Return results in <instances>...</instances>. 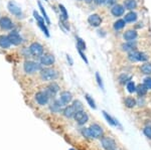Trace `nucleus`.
<instances>
[{
  "label": "nucleus",
  "instance_id": "nucleus-35",
  "mask_svg": "<svg viewBox=\"0 0 151 150\" xmlns=\"http://www.w3.org/2000/svg\"><path fill=\"white\" fill-rule=\"evenodd\" d=\"M119 81H120L121 84H125V83H127L128 81H130V77L127 76V75H122V76L119 78Z\"/></svg>",
  "mask_w": 151,
  "mask_h": 150
},
{
  "label": "nucleus",
  "instance_id": "nucleus-42",
  "mask_svg": "<svg viewBox=\"0 0 151 150\" xmlns=\"http://www.w3.org/2000/svg\"><path fill=\"white\" fill-rule=\"evenodd\" d=\"M67 60H68V62H70V66H73V64H74V62H73L72 57H70L69 55H67Z\"/></svg>",
  "mask_w": 151,
  "mask_h": 150
},
{
  "label": "nucleus",
  "instance_id": "nucleus-14",
  "mask_svg": "<svg viewBox=\"0 0 151 150\" xmlns=\"http://www.w3.org/2000/svg\"><path fill=\"white\" fill-rule=\"evenodd\" d=\"M8 38H9V40H10V42L12 43V44H14V45H18V44H20V43L22 42V37H21V36L19 35L17 32L9 33Z\"/></svg>",
  "mask_w": 151,
  "mask_h": 150
},
{
  "label": "nucleus",
  "instance_id": "nucleus-29",
  "mask_svg": "<svg viewBox=\"0 0 151 150\" xmlns=\"http://www.w3.org/2000/svg\"><path fill=\"white\" fill-rule=\"evenodd\" d=\"M125 23H126V21L124 20V19H119V20H117L116 22L114 23V28H115V30L122 29L124 26H125Z\"/></svg>",
  "mask_w": 151,
  "mask_h": 150
},
{
  "label": "nucleus",
  "instance_id": "nucleus-38",
  "mask_svg": "<svg viewBox=\"0 0 151 150\" xmlns=\"http://www.w3.org/2000/svg\"><path fill=\"white\" fill-rule=\"evenodd\" d=\"M144 85H145V87L148 89V90H151V78H146L144 80Z\"/></svg>",
  "mask_w": 151,
  "mask_h": 150
},
{
  "label": "nucleus",
  "instance_id": "nucleus-37",
  "mask_svg": "<svg viewBox=\"0 0 151 150\" xmlns=\"http://www.w3.org/2000/svg\"><path fill=\"white\" fill-rule=\"evenodd\" d=\"M73 106L75 107V109L77 111H81L83 110V105H82V103L80 102V101H75L74 103H73Z\"/></svg>",
  "mask_w": 151,
  "mask_h": 150
},
{
  "label": "nucleus",
  "instance_id": "nucleus-41",
  "mask_svg": "<svg viewBox=\"0 0 151 150\" xmlns=\"http://www.w3.org/2000/svg\"><path fill=\"white\" fill-rule=\"evenodd\" d=\"M108 1V0H95V2H96L97 4H104V3H106V2Z\"/></svg>",
  "mask_w": 151,
  "mask_h": 150
},
{
  "label": "nucleus",
  "instance_id": "nucleus-18",
  "mask_svg": "<svg viewBox=\"0 0 151 150\" xmlns=\"http://www.w3.org/2000/svg\"><path fill=\"white\" fill-rule=\"evenodd\" d=\"M76 112H77V110L75 109L74 106H69V107H65L64 109V115H65V117H67V118H72V117H74L75 114H76Z\"/></svg>",
  "mask_w": 151,
  "mask_h": 150
},
{
  "label": "nucleus",
  "instance_id": "nucleus-36",
  "mask_svg": "<svg viewBox=\"0 0 151 150\" xmlns=\"http://www.w3.org/2000/svg\"><path fill=\"white\" fill-rule=\"evenodd\" d=\"M143 132H144V135L146 137H147L148 139L151 140V127L147 126L144 128V130H143Z\"/></svg>",
  "mask_w": 151,
  "mask_h": 150
},
{
  "label": "nucleus",
  "instance_id": "nucleus-6",
  "mask_svg": "<svg viewBox=\"0 0 151 150\" xmlns=\"http://www.w3.org/2000/svg\"><path fill=\"white\" fill-rule=\"evenodd\" d=\"M101 143L104 149L106 150H116V143L110 137H102Z\"/></svg>",
  "mask_w": 151,
  "mask_h": 150
},
{
  "label": "nucleus",
  "instance_id": "nucleus-19",
  "mask_svg": "<svg viewBox=\"0 0 151 150\" xmlns=\"http://www.w3.org/2000/svg\"><path fill=\"white\" fill-rule=\"evenodd\" d=\"M136 37H137V32L135 30H127L124 33V39L127 42H132Z\"/></svg>",
  "mask_w": 151,
  "mask_h": 150
},
{
  "label": "nucleus",
  "instance_id": "nucleus-8",
  "mask_svg": "<svg viewBox=\"0 0 151 150\" xmlns=\"http://www.w3.org/2000/svg\"><path fill=\"white\" fill-rule=\"evenodd\" d=\"M74 117H75V120L77 121V123L80 125H84L85 123H87L88 120H89V116H88L87 113L83 110L77 111Z\"/></svg>",
  "mask_w": 151,
  "mask_h": 150
},
{
  "label": "nucleus",
  "instance_id": "nucleus-24",
  "mask_svg": "<svg viewBox=\"0 0 151 150\" xmlns=\"http://www.w3.org/2000/svg\"><path fill=\"white\" fill-rule=\"evenodd\" d=\"M136 19H137V14L132 11V12H129V13L126 14L124 20H125L126 22H134V21H136Z\"/></svg>",
  "mask_w": 151,
  "mask_h": 150
},
{
  "label": "nucleus",
  "instance_id": "nucleus-4",
  "mask_svg": "<svg viewBox=\"0 0 151 150\" xmlns=\"http://www.w3.org/2000/svg\"><path fill=\"white\" fill-rule=\"evenodd\" d=\"M48 100H50V96L47 95V93L45 91L37 92V93L35 94V101L38 105H40V106L47 105L48 103Z\"/></svg>",
  "mask_w": 151,
  "mask_h": 150
},
{
  "label": "nucleus",
  "instance_id": "nucleus-32",
  "mask_svg": "<svg viewBox=\"0 0 151 150\" xmlns=\"http://www.w3.org/2000/svg\"><path fill=\"white\" fill-rule=\"evenodd\" d=\"M58 8H60V12H62V14H60V16H62V19H63V20H67L68 16H69V15H68V12H67V10H65V6L62 5V4H60V5H58Z\"/></svg>",
  "mask_w": 151,
  "mask_h": 150
},
{
  "label": "nucleus",
  "instance_id": "nucleus-26",
  "mask_svg": "<svg viewBox=\"0 0 151 150\" xmlns=\"http://www.w3.org/2000/svg\"><path fill=\"white\" fill-rule=\"evenodd\" d=\"M147 91H148V89L145 87V85L144 84H142V85H139V86H137L136 87V92L138 93V95L139 96H144L146 95V93H147Z\"/></svg>",
  "mask_w": 151,
  "mask_h": 150
},
{
  "label": "nucleus",
  "instance_id": "nucleus-7",
  "mask_svg": "<svg viewBox=\"0 0 151 150\" xmlns=\"http://www.w3.org/2000/svg\"><path fill=\"white\" fill-rule=\"evenodd\" d=\"M29 50H30L31 55L35 57H41L43 54V47L38 42H33L29 47Z\"/></svg>",
  "mask_w": 151,
  "mask_h": 150
},
{
  "label": "nucleus",
  "instance_id": "nucleus-12",
  "mask_svg": "<svg viewBox=\"0 0 151 150\" xmlns=\"http://www.w3.org/2000/svg\"><path fill=\"white\" fill-rule=\"evenodd\" d=\"M88 22L91 24L94 27H98L100 26V24L102 23V18L100 17L98 14H92L88 17Z\"/></svg>",
  "mask_w": 151,
  "mask_h": 150
},
{
  "label": "nucleus",
  "instance_id": "nucleus-43",
  "mask_svg": "<svg viewBox=\"0 0 151 150\" xmlns=\"http://www.w3.org/2000/svg\"><path fill=\"white\" fill-rule=\"evenodd\" d=\"M107 2H108V4H110V5H111V4L115 3V0H108Z\"/></svg>",
  "mask_w": 151,
  "mask_h": 150
},
{
  "label": "nucleus",
  "instance_id": "nucleus-15",
  "mask_svg": "<svg viewBox=\"0 0 151 150\" xmlns=\"http://www.w3.org/2000/svg\"><path fill=\"white\" fill-rule=\"evenodd\" d=\"M124 11H125V7L123 5H121V4H115L113 7H112L111 9V12L112 14H113L114 16H121L124 14Z\"/></svg>",
  "mask_w": 151,
  "mask_h": 150
},
{
  "label": "nucleus",
  "instance_id": "nucleus-16",
  "mask_svg": "<svg viewBox=\"0 0 151 150\" xmlns=\"http://www.w3.org/2000/svg\"><path fill=\"white\" fill-rule=\"evenodd\" d=\"M65 104L63 103V101L60 100H55V101H53V102L50 104V110L52 111V112H60V110H62L63 108L65 107Z\"/></svg>",
  "mask_w": 151,
  "mask_h": 150
},
{
  "label": "nucleus",
  "instance_id": "nucleus-45",
  "mask_svg": "<svg viewBox=\"0 0 151 150\" xmlns=\"http://www.w3.org/2000/svg\"><path fill=\"white\" fill-rule=\"evenodd\" d=\"M70 150H74V149H70Z\"/></svg>",
  "mask_w": 151,
  "mask_h": 150
},
{
  "label": "nucleus",
  "instance_id": "nucleus-21",
  "mask_svg": "<svg viewBox=\"0 0 151 150\" xmlns=\"http://www.w3.org/2000/svg\"><path fill=\"white\" fill-rule=\"evenodd\" d=\"M136 48V42L132 40V42H127L126 43L122 44V50H125V52H131V50H134Z\"/></svg>",
  "mask_w": 151,
  "mask_h": 150
},
{
  "label": "nucleus",
  "instance_id": "nucleus-20",
  "mask_svg": "<svg viewBox=\"0 0 151 150\" xmlns=\"http://www.w3.org/2000/svg\"><path fill=\"white\" fill-rule=\"evenodd\" d=\"M11 42L9 40L8 36L6 35H0V47L2 48H8L10 47Z\"/></svg>",
  "mask_w": 151,
  "mask_h": 150
},
{
  "label": "nucleus",
  "instance_id": "nucleus-44",
  "mask_svg": "<svg viewBox=\"0 0 151 150\" xmlns=\"http://www.w3.org/2000/svg\"><path fill=\"white\" fill-rule=\"evenodd\" d=\"M85 1H86L87 3H91V2L93 1V0H85Z\"/></svg>",
  "mask_w": 151,
  "mask_h": 150
},
{
  "label": "nucleus",
  "instance_id": "nucleus-30",
  "mask_svg": "<svg viewBox=\"0 0 151 150\" xmlns=\"http://www.w3.org/2000/svg\"><path fill=\"white\" fill-rule=\"evenodd\" d=\"M77 47H78V50H86V43H85V42L82 38L77 37Z\"/></svg>",
  "mask_w": 151,
  "mask_h": 150
},
{
  "label": "nucleus",
  "instance_id": "nucleus-17",
  "mask_svg": "<svg viewBox=\"0 0 151 150\" xmlns=\"http://www.w3.org/2000/svg\"><path fill=\"white\" fill-rule=\"evenodd\" d=\"M60 100L63 101V103H64L65 105H67V104H69L70 101L73 100V95L70 93V92L65 91L60 94Z\"/></svg>",
  "mask_w": 151,
  "mask_h": 150
},
{
  "label": "nucleus",
  "instance_id": "nucleus-28",
  "mask_svg": "<svg viewBox=\"0 0 151 150\" xmlns=\"http://www.w3.org/2000/svg\"><path fill=\"white\" fill-rule=\"evenodd\" d=\"M81 133H82L83 136L86 137L87 139L94 138L93 135H92V133H91V130H90V128H82V129H81Z\"/></svg>",
  "mask_w": 151,
  "mask_h": 150
},
{
  "label": "nucleus",
  "instance_id": "nucleus-2",
  "mask_svg": "<svg viewBox=\"0 0 151 150\" xmlns=\"http://www.w3.org/2000/svg\"><path fill=\"white\" fill-rule=\"evenodd\" d=\"M23 70L26 74H35L36 72L41 71V66L40 64L35 62H31V60H27V62H24L23 65Z\"/></svg>",
  "mask_w": 151,
  "mask_h": 150
},
{
  "label": "nucleus",
  "instance_id": "nucleus-27",
  "mask_svg": "<svg viewBox=\"0 0 151 150\" xmlns=\"http://www.w3.org/2000/svg\"><path fill=\"white\" fill-rule=\"evenodd\" d=\"M141 72L145 75H151V64L150 62H146V64L142 65V67H141Z\"/></svg>",
  "mask_w": 151,
  "mask_h": 150
},
{
  "label": "nucleus",
  "instance_id": "nucleus-46",
  "mask_svg": "<svg viewBox=\"0 0 151 150\" xmlns=\"http://www.w3.org/2000/svg\"><path fill=\"white\" fill-rule=\"evenodd\" d=\"M45 1H47V0H45Z\"/></svg>",
  "mask_w": 151,
  "mask_h": 150
},
{
  "label": "nucleus",
  "instance_id": "nucleus-1",
  "mask_svg": "<svg viewBox=\"0 0 151 150\" xmlns=\"http://www.w3.org/2000/svg\"><path fill=\"white\" fill-rule=\"evenodd\" d=\"M58 72L53 69H43L40 71V78L45 82L55 81V79H58Z\"/></svg>",
  "mask_w": 151,
  "mask_h": 150
},
{
  "label": "nucleus",
  "instance_id": "nucleus-13",
  "mask_svg": "<svg viewBox=\"0 0 151 150\" xmlns=\"http://www.w3.org/2000/svg\"><path fill=\"white\" fill-rule=\"evenodd\" d=\"M58 91H60V86H58L57 83H55V82H52V84L48 85L47 90H45V92H47V95L50 97L55 96V94H57Z\"/></svg>",
  "mask_w": 151,
  "mask_h": 150
},
{
  "label": "nucleus",
  "instance_id": "nucleus-23",
  "mask_svg": "<svg viewBox=\"0 0 151 150\" xmlns=\"http://www.w3.org/2000/svg\"><path fill=\"white\" fill-rule=\"evenodd\" d=\"M124 103H125V105L127 108H133V107H135L136 104H137L136 100L133 98V97H127V98L125 99V101H124Z\"/></svg>",
  "mask_w": 151,
  "mask_h": 150
},
{
  "label": "nucleus",
  "instance_id": "nucleus-11",
  "mask_svg": "<svg viewBox=\"0 0 151 150\" xmlns=\"http://www.w3.org/2000/svg\"><path fill=\"white\" fill-rule=\"evenodd\" d=\"M0 27L4 30H9L13 27V22L8 17H1L0 18Z\"/></svg>",
  "mask_w": 151,
  "mask_h": 150
},
{
  "label": "nucleus",
  "instance_id": "nucleus-10",
  "mask_svg": "<svg viewBox=\"0 0 151 150\" xmlns=\"http://www.w3.org/2000/svg\"><path fill=\"white\" fill-rule=\"evenodd\" d=\"M55 62V57L52 55H43L40 57V65L42 66H52Z\"/></svg>",
  "mask_w": 151,
  "mask_h": 150
},
{
  "label": "nucleus",
  "instance_id": "nucleus-9",
  "mask_svg": "<svg viewBox=\"0 0 151 150\" xmlns=\"http://www.w3.org/2000/svg\"><path fill=\"white\" fill-rule=\"evenodd\" d=\"M90 130H91V133L94 138H102L103 137L104 131H103V128L100 126V125L92 124L91 127H90Z\"/></svg>",
  "mask_w": 151,
  "mask_h": 150
},
{
  "label": "nucleus",
  "instance_id": "nucleus-5",
  "mask_svg": "<svg viewBox=\"0 0 151 150\" xmlns=\"http://www.w3.org/2000/svg\"><path fill=\"white\" fill-rule=\"evenodd\" d=\"M7 8H8L9 12H10L11 14H13V15H15L16 17H22L21 8L14 1H9L8 5H7Z\"/></svg>",
  "mask_w": 151,
  "mask_h": 150
},
{
  "label": "nucleus",
  "instance_id": "nucleus-3",
  "mask_svg": "<svg viewBox=\"0 0 151 150\" xmlns=\"http://www.w3.org/2000/svg\"><path fill=\"white\" fill-rule=\"evenodd\" d=\"M128 59L131 60V62H145L147 60L148 57L143 52H139L137 50H131L128 55Z\"/></svg>",
  "mask_w": 151,
  "mask_h": 150
},
{
  "label": "nucleus",
  "instance_id": "nucleus-33",
  "mask_svg": "<svg viewBox=\"0 0 151 150\" xmlns=\"http://www.w3.org/2000/svg\"><path fill=\"white\" fill-rule=\"evenodd\" d=\"M127 90L128 92H130V93H133V92L136 91V86L133 82H129L127 84Z\"/></svg>",
  "mask_w": 151,
  "mask_h": 150
},
{
  "label": "nucleus",
  "instance_id": "nucleus-40",
  "mask_svg": "<svg viewBox=\"0 0 151 150\" xmlns=\"http://www.w3.org/2000/svg\"><path fill=\"white\" fill-rule=\"evenodd\" d=\"M79 54H80V55H81V57H82V59H83V60H85V62H86V64H87V65H88V64H89V62H88V60H87L86 55H85L84 54H83V52H82V50H79Z\"/></svg>",
  "mask_w": 151,
  "mask_h": 150
},
{
  "label": "nucleus",
  "instance_id": "nucleus-25",
  "mask_svg": "<svg viewBox=\"0 0 151 150\" xmlns=\"http://www.w3.org/2000/svg\"><path fill=\"white\" fill-rule=\"evenodd\" d=\"M103 114H104V117L106 118V120L108 121L109 123H110L111 125H113V126H120V124H119L117 121L114 119L113 117H111L110 115L108 114L107 112H105V111H103Z\"/></svg>",
  "mask_w": 151,
  "mask_h": 150
},
{
  "label": "nucleus",
  "instance_id": "nucleus-31",
  "mask_svg": "<svg viewBox=\"0 0 151 150\" xmlns=\"http://www.w3.org/2000/svg\"><path fill=\"white\" fill-rule=\"evenodd\" d=\"M38 6H40V9L41 13H42V15H43V18L45 19V22H47V24H50V18H48V16H47V12H45V8H43V6L41 5V3H40V1H38Z\"/></svg>",
  "mask_w": 151,
  "mask_h": 150
},
{
  "label": "nucleus",
  "instance_id": "nucleus-34",
  "mask_svg": "<svg viewBox=\"0 0 151 150\" xmlns=\"http://www.w3.org/2000/svg\"><path fill=\"white\" fill-rule=\"evenodd\" d=\"M85 97H86V100H87V102L89 103V105L91 106L93 109H96V104H95V101L93 100V99H92L89 95H86Z\"/></svg>",
  "mask_w": 151,
  "mask_h": 150
},
{
  "label": "nucleus",
  "instance_id": "nucleus-22",
  "mask_svg": "<svg viewBox=\"0 0 151 150\" xmlns=\"http://www.w3.org/2000/svg\"><path fill=\"white\" fill-rule=\"evenodd\" d=\"M136 6H137V3L135 0H126L124 2V7L128 10H133L134 8H136Z\"/></svg>",
  "mask_w": 151,
  "mask_h": 150
},
{
  "label": "nucleus",
  "instance_id": "nucleus-39",
  "mask_svg": "<svg viewBox=\"0 0 151 150\" xmlns=\"http://www.w3.org/2000/svg\"><path fill=\"white\" fill-rule=\"evenodd\" d=\"M96 79H97V82H98V85L100 87H101V89H103L104 90V85H103V82H102V79H101V77H100V75L97 72L96 74Z\"/></svg>",
  "mask_w": 151,
  "mask_h": 150
}]
</instances>
